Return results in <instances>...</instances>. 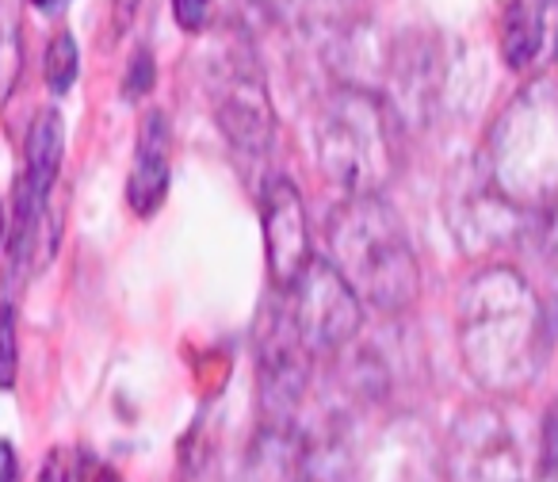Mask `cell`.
<instances>
[{"mask_svg": "<svg viewBox=\"0 0 558 482\" xmlns=\"http://www.w3.org/2000/svg\"><path fill=\"white\" fill-rule=\"evenodd\" d=\"M459 352L478 387L517 395L547 360V314L509 265H486L459 291Z\"/></svg>", "mask_w": 558, "mask_h": 482, "instance_id": "6da1fadb", "label": "cell"}, {"mask_svg": "<svg viewBox=\"0 0 558 482\" xmlns=\"http://www.w3.org/2000/svg\"><path fill=\"white\" fill-rule=\"evenodd\" d=\"M333 268L349 280L360 303L398 314L417 303L421 268L402 218L379 195H349L329 215Z\"/></svg>", "mask_w": 558, "mask_h": 482, "instance_id": "7a4b0ae2", "label": "cell"}, {"mask_svg": "<svg viewBox=\"0 0 558 482\" xmlns=\"http://www.w3.org/2000/svg\"><path fill=\"white\" fill-rule=\"evenodd\" d=\"M318 165L349 195H379L398 169L395 111L372 88H333L318 116Z\"/></svg>", "mask_w": 558, "mask_h": 482, "instance_id": "3957f363", "label": "cell"}, {"mask_svg": "<svg viewBox=\"0 0 558 482\" xmlns=\"http://www.w3.org/2000/svg\"><path fill=\"white\" fill-rule=\"evenodd\" d=\"M489 177L524 210L547 207L558 195V100L550 88L535 85L509 104L494 126Z\"/></svg>", "mask_w": 558, "mask_h": 482, "instance_id": "277c9868", "label": "cell"}, {"mask_svg": "<svg viewBox=\"0 0 558 482\" xmlns=\"http://www.w3.org/2000/svg\"><path fill=\"white\" fill-rule=\"evenodd\" d=\"M311 375L314 352L306 349L288 303L279 296L256 329V387H260V413L268 425H295L311 390Z\"/></svg>", "mask_w": 558, "mask_h": 482, "instance_id": "5b68a950", "label": "cell"}, {"mask_svg": "<svg viewBox=\"0 0 558 482\" xmlns=\"http://www.w3.org/2000/svg\"><path fill=\"white\" fill-rule=\"evenodd\" d=\"M279 296H283L291 322L314 357L341 352L364 326V303L333 268V261H311V268L299 276L295 288L279 291Z\"/></svg>", "mask_w": 558, "mask_h": 482, "instance_id": "8992f818", "label": "cell"}, {"mask_svg": "<svg viewBox=\"0 0 558 482\" xmlns=\"http://www.w3.org/2000/svg\"><path fill=\"white\" fill-rule=\"evenodd\" d=\"M448 482H524V456L517 436L494 406H466L444 441Z\"/></svg>", "mask_w": 558, "mask_h": 482, "instance_id": "52a82bcc", "label": "cell"}, {"mask_svg": "<svg viewBox=\"0 0 558 482\" xmlns=\"http://www.w3.org/2000/svg\"><path fill=\"white\" fill-rule=\"evenodd\" d=\"M210 85H215V119L226 138L245 154H264L276 138V111L248 47L226 50Z\"/></svg>", "mask_w": 558, "mask_h": 482, "instance_id": "ba28073f", "label": "cell"}, {"mask_svg": "<svg viewBox=\"0 0 558 482\" xmlns=\"http://www.w3.org/2000/svg\"><path fill=\"white\" fill-rule=\"evenodd\" d=\"M264 222V253H268V276L279 291L295 288L299 276L311 268V226H306L303 192L288 177H271L260 195Z\"/></svg>", "mask_w": 558, "mask_h": 482, "instance_id": "9c48e42d", "label": "cell"}, {"mask_svg": "<svg viewBox=\"0 0 558 482\" xmlns=\"http://www.w3.org/2000/svg\"><path fill=\"white\" fill-rule=\"evenodd\" d=\"M532 210L505 200L494 177H471V184L451 200V230L466 253H489L497 245H509L524 233Z\"/></svg>", "mask_w": 558, "mask_h": 482, "instance_id": "30bf717a", "label": "cell"}, {"mask_svg": "<svg viewBox=\"0 0 558 482\" xmlns=\"http://www.w3.org/2000/svg\"><path fill=\"white\" fill-rule=\"evenodd\" d=\"M497 32L509 70L539 73L558 58V0H509Z\"/></svg>", "mask_w": 558, "mask_h": 482, "instance_id": "8fae6325", "label": "cell"}, {"mask_svg": "<svg viewBox=\"0 0 558 482\" xmlns=\"http://www.w3.org/2000/svg\"><path fill=\"white\" fill-rule=\"evenodd\" d=\"M169 169H172L169 119L161 111H149L142 119L138 149H134L131 180H126V203L134 207V215L149 218L161 210L165 195H169Z\"/></svg>", "mask_w": 558, "mask_h": 482, "instance_id": "7c38bea8", "label": "cell"}, {"mask_svg": "<svg viewBox=\"0 0 558 482\" xmlns=\"http://www.w3.org/2000/svg\"><path fill=\"white\" fill-rule=\"evenodd\" d=\"M241 482H311V441L299 425H268L253 436L245 451Z\"/></svg>", "mask_w": 558, "mask_h": 482, "instance_id": "4fadbf2b", "label": "cell"}, {"mask_svg": "<svg viewBox=\"0 0 558 482\" xmlns=\"http://www.w3.org/2000/svg\"><path fill=\"white\" fill-rule=\"evenodd\" d=\"M20 0H0V104L20 81Z\"/></svg>", "mask_w": 558, "mask_h": 482, "instance_id": "5bb4252c", "label": "cell"}, {"mask_svg": "<svg viewBox=\"0 0 558 482\" xmlns=\"http://www.w3.org/2000/svg\"><path fill=\"white\" fill-rule=\"evenodd\" d=\"M77 65H81V55H77V39H73L70 32H58L54 39L47 43V62H43V70H47V85L50 93H70L73 81H77Z\"/></svg>", "mask_w": 558, "mask_h": 482, "instance_id": "9a60e30c", "label": "cell"}, {"mask_svg": "<svg viewBox=\"0 0 558 482\" xmlns=\"http://www.w3.org/2000/svg\"><path fill=\"white\" fill-rule=\"evenodd\" d=\"M16 372H20L16 311H12V303H0V390H12Z\"/></svg>", "mask_w": 558, "mask_h": 482, "instance_id": "2e32d148", "label": "cell"}, {"mask_svg": "<svg viewBox=\"0 0 558 482\" xmlns=\"http://www.w3.org/2000/svg\"><path fill=\"white\" fill-rule=\"evenodd\" d=\"M154 77H157V65H154V55L146 47H138V55L131 58V70H126V96L138 100L154 88Z\"/></svg>", "mask_w": 558, "mask_h": 482, "instance_id": "e0dca14e", "label": "cell"}, {"mask_svg": "<svg viewBox=\"0 0 558 482\" xmlns=\"http://www.w3.org/2000/svg\"><path fill=\"white\" fill-rule=\"evenodd\" d=\"M172 16L184 32H203L210 16V0H172Z\"/></svg>", "mask_w": 558, "mask_h": 482, "instance_id": "ac0fdd59", "label": "cell"}, {"mask_svg": "<svg viewBox=\"0 0 558 482\" xmlns=\"http://www.w3.org/2000/svg\"><path fill=\"white\" fill-rule=\"evenodd\" d=\"M543 474H558V402L543 421Z\"/></svg>", "mask_w": 558, "mask_h": 482, "instance_id": "d6986e66", "label": "cell"}, {"mask_svg": "<svg viewBox=\"0 0 558 482\" xmlns=\"http://www.w3.org/2000/svg\"><path fill=\"white\" fill-rule=\"evenodd\" d=\"M0 482H20V459L9 441H0Z\"/></svg>", "mask_w": 558, "mask_h": 482, "instance_id": "ffe728a7", "label": "cell"}, {"mask_svg": "<svg viewBox=\"0 0 558 482\" xmlns=\"http://www.w3.org/2000/svg\"><path fill=\"white\" fill-rule=\"evenodd\" d=\"M253 4L268 12V16H283V12L291 9V0H253Z\"/></svg>", "mask_w": 558, "mask_h": 482, "instance_id": "44dd1931", "label": "cell"}, {"mask_svg": "<svg viewBox=\"0 0 558 482\" xmlns=\"http://www.w3.org/2000/svg\"><path fill=\"white\" fill-rule=\"evenodd\" d=\"M93 482H123V479H119V474L111 471V467H100V474H96Z\"/></svg>", "mask_w": 558, "mask_h": 482, "instance_id": "7402d4cb", "label": "cell"}, {"mask_svg": "<svg viewBox=\"0 0 558 482\" xmlns=\"http://www.w3.org/2000/svg\"><path fill=\"white\" fill-rule=\"evenodd\" d=\"M35 4H39V9H47V12L58 9V0H35Z\"/></svg>", "mask_w": 558, "mask_h": 482, "instance_id": "603a6c76", "label": "cell"}, {"mask_svg": "<svg viewBox=\"0 0 558 482\" xmlns=\"http://www.w3.org/2000/svg\"><path fill=\"white\" fill-rule=\"evenodd\" d=\"M0 245H4V210H0Z\"/></svg>", "mask_w": 558, "mask_h": 482, "instance_id": "cb8c5ba5", "label": "cell"}]
</instances>
